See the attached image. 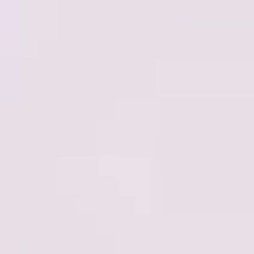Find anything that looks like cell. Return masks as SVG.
I'll use <instances>...</instances> for the list:
<instances>
[]
</instances>
